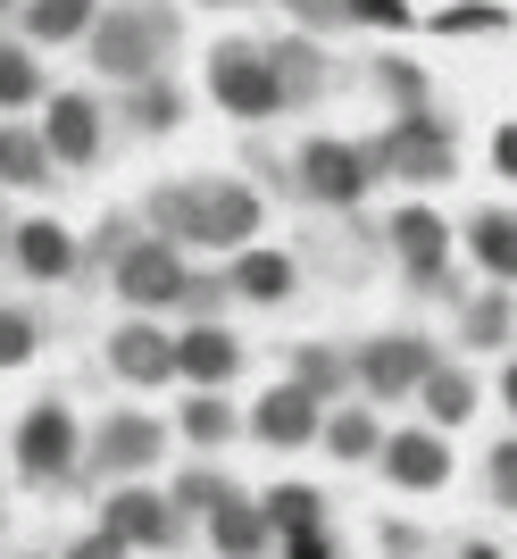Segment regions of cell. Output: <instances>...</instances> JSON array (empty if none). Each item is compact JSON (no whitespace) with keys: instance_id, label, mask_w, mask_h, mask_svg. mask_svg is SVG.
I'll list each match as a JSON object with an SVG mask.
<instances>
[{"instance_id":"cell-38","label":"cell","mask_w":517,"mask_h":559,"mask_svg":"<svg viewBox=\"0 0 517 559\" xmlns=\"http://www.w3.org/2000/svg\"><path fill=\"white\" fill-rule=\"evenodd\" d=\"M284 559H334V535L309 526V535H284Z\"/></svg>"},{"instance_id":"cell-35","label":"cell","mask_w":517,"mask_h":559,"mask_svg":"<svg viewBox=\"0 0 517 559\" xmlns=\"http://www.w3.org/2000/svg\"><path fill=\"white\" fill-rule=\"evenodd\" d=\"M334 9L359 25H409V0H334Z\"/></svg>"},{"instance_id":"cell-30","label":"cell","mask_w":517,"mask_h":559,"mask_svg":"<svg viewBox=\"0 0 517 559\" xmlns=\"http://www.w3.org/2000/svg\"><path fill=\"white\" fill-rule=\"evenodd\" d=\"M50 84H43V59L25 43H0V117H17V109H34Z\"/></svg>"},{"instance_id":"cell-34","label":"cell","mask_w":517,"mask_h":559,"mask_svg":"<svg viewBox=\"0 0 517 559\" xmlns=\"http://www.w3.org/2000/svg\"><path fill=\"white\" fill-rule=\"evenodd\" d=\"M484 492H493V510H517V435L484 451Z\"/></svg>"},{"instance_id":"cell-42","label":"cell","mask_w":517,"mask_h":559,"mask_svg":"<svg viewBox=\"0 0 517 559\" xmlns=\"http://www.w3.org/2000/svg\"><path fill=\"white\" fill-rule=\"evenodd\" d=\"M459 559H501V551H493V543H459Z\"/></svg>"},{"instance_id":"cell-20","label":"cell","mask_w":517,"mask_h":559,"mask_svg":"<svg viewBox=\"0 0 517 559\" xmlns=\"http://www.w3.org/2000/svg\"><path fill=\"white\" fill-rule=\"evenodd\" d=\"M176 435L184 443H201V451H226L242 435V409L226 393H209V384H184V409H176Z\"/></svg>"},{"instance_id":"cell-39","label":"cell","mask_w":517,"mask_h":559,"mask_svg":"<svg viewBox=\"0 0 517 559\" xmlns=\"http://www.w3.org/2000/svg\"><path fill=\"white\" fill-rule=\"evenodd\" d=\"M418 551H425L418 526H384V559H418Z\"/></svg>"},{"instance_id":"cell-23","label":"cell","mask_w":517,"mask_h":559,"mask_svg":"<svg viewBox=\"0 0 517 559\" xmlns=\"http://www.w3.org/2000/svg\"><path fill=\"white\" fill-rule=\"evenodd\" d=\"M25 43H84L100 17V0H25Z\"/></svg>"},{"instance_id":"cell-29","label":"cell","mask_w":517,"mask_h":559,"mask_svg":"<svg viewBox=\"0 0 517 559\" xmlns=\"http://www.w3.org/2000/svg\"><path fill=\"white\" fill-rule=\"evenodd\" d=\"M43 343H50L43 309H25V301H0V376H9V368H34V359H43Z\"/></svg>"},{"instance_id":"cell-16","label":"cell","mask_w":517,"mask_h":559,"mask_svg":"<svg viewBox=\"0 0 517 559\" xmlns=\"http://www.w3.org/2000/svg\"><path fill=\"white\" fill-rule=\"evenodd\" d=\"M384 476H393L400 492H443L450 485V443H443V426H400V435H384L376 443Z\"/></svg>"},{"instance_id":"cell-24","label":"cell","mask_w":517,"mask_h":559,"mask_svg":"<svg viewBox=\"0 0 517 559\" xmlns=\"http://www.w3.org/2000/svg\"><path fill=\"white\" fill-rule=\"evenodd\" d=\"M509 334H517L509 284H493V293H476V301L459 309V343H468V350H509Z\"/></svg>"},{"instance_id":"cell-6","label":"cell","mask_w":517,"mask_h":559,"mask_svg":"<svg viewBox=\"0 0 517 559\" xmlns=\"http://www.w3.org/2000/svg\"><path fill=\"white\" fill-rule=\"evenodd\" d=\"M209 100L226 117H276V109H292V100H284L276 59H267L258 43H209Z\"/></svg>"},{"instance_id":"cell-14","label":"cell","mask_w":517,"mask_h":559,"mask_svg":"<svg viewBox=\"0 0 517 559\" xmlns=\"http://www.w3.org/2000/svg\"><path fill=\"white\" fill-rule=\"evenodd\" d=\"M9 267H17L25 284H68L75 267H84V242H75L59 217H17V226H9Z\"/></svg>"},{"instance_id":"cell-10","label":"cell","mask_w":517,"mask_h":559,"mask_svg":"<svg viewBox=\"0 0 517 559\" xmlns=\"http://www.w3.org/2000/svg\"><path fill=\"white\" fill-rule=\"evenodd\" d=\"M43 151L50 167H100V151H109V109H100L93 93H43Z\"/></svg>"},{"instance_id":"cell-18","label":"cell","mask_w":517,"mask_h":559,"mask_svg":"<svg viewBox=\"0 0 517 559\" xmlns=\"http://www.w3.org/2000/svg\"><path fill=\"white\" fill-rule=\"evenodd\" d=\"M201 526H209V551H217V559H267V543H276L251 492H226V501H217Z\"/></svg>"},{"instance_id":"cell-11","label":"cell","mask_w":517,"mask_h":559,"mask_svg":"<svg viewBox=\"0 0 517 559\" xmlns=\"http://www.w3.org/2000/svg\"><path fill=\"white\" fill-rule=\"evenodd\" d=\"M317 426H326V401L309 393V384H267V393L251 401L242 435H258L267 451H309V443H317Z\"/></svg>"},{"instance_id":"cell-41","label":"cell","mask_w":517,"mask_h":559,"mask_svg":"<svg viewBox=\"0 0 517 559\" xmlns=\"http://www.w3.org/2000/svg\"><path fill=\"white\" fill-rule=\"evenodd\" d=\"M501 401H509V418H517V359L501 368Z\"/></svg>"},{"instance_id":"cell-8","label":"cell","mask_w":517,"mask_h":559,"mask_svg":"<svg viewBox=\"0 0 517 559\" xmlns=\"http://www.w3.org/2000/svg\"><path fill=\"white\" fill-rule=\"evenodd\" d=\"M292 176H301L309 201H326V210H359L368 201V185H376V151H359V142H301V159H292Z\"/></svg>"},{"instance_id":"cell-32","label":"cell","mask_w":517,"mask_h":559,"mask_svg":"<svg viewBox=\"0 0 517 559\" xmlns=\"http://www.w3.org/2000/svg\"><path fill=\"white\" fill-rule=\"evenodd\" d=\"M267 59H276V75H284V100H309L317 84H326V68H317V50H309V43H276Z\"/></svg>"},{"instance_id":"cell-33","label":"cell","mask_w":517,"mask_h":559,"mask_svg":"<svg viewBox=\"0 0 517 559\" xmlns=\"http://www.w3.org/2000/svg\"><path fill=\"white\" fill-rule=\"evenodd\" d=\"M226 492H235V485H226L217 467H184V476H176V492H167V501H176V510H184V518H209L217 501H226Z\"/></svg>"},{"instance_id":"cell-13","label":"cell","mask_w":517,"mask_h":559,"mask_svg":"<svg viewBox=\"0 0 517 559\" xmlns=\"http://www.w3.org/2000/svg\"><path fill=\"white\" fill-rule=\"evenodd\" d=\"M376 167H393L400 185H443L450 176V126L443 117H400L376 142Z\"/></svg>"},{"instance_id":"cell-43","label":"cell","mask_w":517,"mask_h":559,"mask_svg":"<svg viewBox=\"0 0 517 559\" xmlns=\"http://www.w3.org/2000/svg\"><path fill=\"white\" fill-rule=\"evenodd\" d=\"M9 9H17V0H0V17H9Z\"/></svg>"},{"instance_id":"cell-17","label":"cell","mask_w":517,"mask_h":559,"mask_svg":"<svg viewBox=\"0 0 517 559\" xmlns=\"http://www.w3.org/2000/svg\"><path fill=\"white\" fill-rule=\"evenodd\" d=\"M242 376V334H226L217 318H192L184 334H176V384H209V393H226Z\"/></svg>"},{"instance_id":"cell-25","label":"cell","mask_w":517,"mask_h":559,"mask_svg":"<svg viewBox=\"0 0 517 559\" xmlns=\"http://www.w3.org/2000/svg\"><path fill=\"white\" fill-rule=\"evenodd\" d=\"M317 443H326L334 460H376L384 426H376V409H368V401H342V409H326V426H317Z\"/></svg>"},{"instance_id":"cell-37","label":"cell","mask_w":517,"mask_h":559,"mask_svg":"<svg viewBox=\"0 0 517 559\" xmlns=\"http://www.w3.org/2000/svg\"><path fill=\"white\" fill-rule=\"evenodd\" d=\"M501 9H443V34H493Z\"/></svg>"},{"instance_id":"cell-40","label":"cell","mask_w":517,"mask_h":559,"mask_svg":"<svg viewBox=\"0 0 517 559\" xmlns=\"http://www.w3.org/2000/svg\"><path fill=\"white\" fill-rule=\"evenodd\" d=\"M493 167L517 185V126H501V134H493Z\"/></svg>"},{"instance_id":"cell-3","label":"cell","mask_w":517,"mask_h":559,"mask_svg":"<svg viewBox=\"0 0 517 559\" xmlns=\"http://www.w3.org/2000/svg\"><path fill=\"white\" fill-rule=\"evenodd\" d=\"M9 467H17L25 492L75 485V476H84V418H75L59 393H43V401L17 418V435H9Z\"/></svg>"},{"instance_id":"cell-44","label":"cell","mask_w":517,"mask_h":559,"mask_svg":"<svg viewBox=\"0 0 517 559\" xmlns=\"http://www.w3.org/2000/svg\"><path fill=\"white\" fill-rule=\"evenodd\" d=\"M0 251H9V226H0Z\"/></svg>"},{"instance_id":"cell-36","label":"cell","mask_w":517,"mask_h":559,"mask_svg":"<svg viewBox=\"0 0 517 559\" xmlns=\"http://www.w3.org/2000/svg\"><path fill=\"white\" fill-rule=\"evenodd\" d=\"M59 559H125V543L109 535V526H93V535H75V543H68Z\"/></svg>"},{"instance_id":"cell-19","label":"cell","mask_w":517,"mask_h":559,"mask_svg":"<svg viewBox=\"0 0 517 559\" xmlns=\"http://www.w3.org/2000/svg\"><path fill=\"white\" fill-rule=\"evenodd\" d=\"M292 284H301V267L284 251H251V242H242L235 267H226V293H235V301H292Z\"/></svg>"},{"instance_id":"cell-7","label":"cell","mask_w":517,"mask_h":559,"mask_svg":"<svg viewBox=\"0 0 517 559\" xmlns=\"http://www.w3.org/2000/svg\"><path fill=\"white\" fill-rule=\"evenodd\" d=\"M425 376H434V343L425 334H368L351 350V384L368 401H409Z\"/></svg>"},{"instance_id":"cell-5","label":"cell","mask_w":517,"mask_h":559,"mask_svg":"<svg viewBox=\"0 0 517 559\" xmlns=\"http://www.w3.org/2000/svg\"><path fill=\"white\" fill-rule=\"evenodd\" d=\"M167 443H176L167 418H151V409H109L100 426H84V476H93V485H134V476H151V467L167 460Z\"/></svg>"},{"instance_id":"cell-15","label":"cell","mask_w":517,"mask_h":559,"mask_svg":"<svg viewBox=\"0 0 517 559\" xmlns=\"http://www.w3.org/2000/svg\"><path fill=\"white\" fill-rule=\"evenodd\" d=\"M109 376H118V384H142V393H151V384H176V334L134 309V318L109 334Z\"/></svg>"},{"instance_id":"cell-21","label":"cell","mask_w":517,"mask_h":559,"mask_svg":"<svg viewBox=\"0 0 517 559\" xmlns=\"http://www.w3.org/2000/svg\"><path fill=\"white\" fill-rule=\"evenodd\" d=\"M59 167H50L43 134L34 126H17V117H0V192H43Z\"/></svg>"},{"instance_id":"cell-12","label":"cell","mask_w":517,"mask_h":559,"mask_svg":"<svg viewBox=\"0 0 517 559\" xmlns=\"http://www.w3.org/2000/svg\"><path fill=\"white\" fill-rule=\"evenodd\" d=\"M393 251H400V267H409V284L418 293H434V284L450 276V217L443 210H425V201H409V210H393Z\"/></svg>"},{"instance_id":"cell-2","label":"cell","mask_w":517,"mask_h":559,"mask_svg":"<svg viewBox=\"0 0 517 559\" xmlns=\"http://www.w3.org/2000/svg\"><path fill=\"white\" fill-rule=\"evenodd\" d=\"M167 43H176V9L167 0H118V9H100L84 50H93V68L109 84H142V75H159Z\"/></svg>"},{"instance_id":"cell-1","label":"cell","mask_w":517,"mask_h":559,"mask_svg":"<svg viewBox=\"0 0 517 559\" xmlns=\"http://www.w3.org/2000/svg\"><path fill=\"white\" fill-rule=\"evenodd\" d=\"M258 226H267V201L235 176L151 192V234H176L184 251H242V242H258Z\"/></svg>"},{"instance_id":"cell-28","label":"cell","mask_w":517,"mask_h":559,"mask_svg":"<svg viewBox=\"0 0 517 559\" xmlns=\"http://www.w3.org/2000/svg\"><path fill=\"white\" fill-rule=\"evenodd\" d=\"M258 518H267V535H309V526H326V492L317 485H276L267 501H258Z\"/></svg>"},{"instance_id":"cell-45","label":"cell","mask_w":517,"mask_h":559,"mask_svg":"<svg viewBox=\"0 0 517 559\" xmlns=\"http://www.w3.org/2000/svg\"><path fill=\"white\" fill-rule=\"evenodd\" d=\"M209 9H226V0H209Z\"/></svg>"},{"instance_id":"cell-26","label":"cell","mask_w":517,"mask_h":559,"mask_svg":"<svg viewBox=\"0 0 517 559\" xmlns=\"http://www.w3.org/2000/svg\"><path fill=\"white\" fill-rule=\"evenodd\" d=\"M125 126H134V134H176V126H184V93H176L167 75L125 84Z\"/></svg>"},{"instance_id":"cell-4","label":"cell","mask_w":517,"mask_h":559,"mask_svg":"<svg viewBox=\"0 0 517 559\" xmlns=\"http://www.w3.org/2000/svg\"><path fill=\"white\" fill-rule=\"evenodd\" d=\"M109 284H118V301L125 309H192V301H209V284L192 276V259L176 234H134L118 259H109Z\"/></svg>"},{"instance_id":"cell-31","label":"cell","mask_w":517,"mask_h":559,"mask_svg":"<svg viewBox=\"0 0 517 559\" xmlns=\"http://www.w3.org/2000/svg\"><path fill=\"white\" fill-rule=\"evenodd\" d=\"M292 384H309L317 401L351 393V350H326V343H301L292 350Z\"/></svg>"},{"instance_id":"cell-46","label":"cell","mask_w":517,"mask_h":559,"mask_svg":"<svg viewBox=\"0 0 517 559\" xmlns=\"http://www.w3.org/2000/svg\"><path fill=\"white\" fill-rule=\"evenodd\" d=\"M17 559H34V551H17Z\"/></svg>"},{"instance_id":"cell-22","label":"cell","mask_w":517,"mask_h":559,"mask_svg":"<svg viewBox=\"0 0 517 559\" xmlns=\"http://www.w3.org/2000/svg\"><path fill=\"white\" fill-rule=\"evenodd\" d=\"M468 259L493 284H517V217L509 210H476L468 217Z\"/></svg>"},{"instance_id":"cell-9","label":"cell","mask_w":517,"mask_h":559,"mask_svg":"<svg viewBox=\"0 0 517 559\" xmlns=\"http://www.w3.org/2000/svg\"><path fill=\"white\" fill-rule=\"evenodd\" d=\"M100 526H109L125 551H176V543H184V510H176L167 492H151L142 476L100 492Z\"/></svg>"},{"instance_id":"cell-27","label":"cell","mask_w":517,"mask_h":559,"mask_svg":"<svg viewBox=\"0 0 517 559\" xmlns=\"http://www.w3.org/2000/svg\"><path fill=\"white\" fill-rule=\"evenodd\" d=\"M418 401H425V418L450 435V426H468V418H476V376H468V368H443V359H434V376L418 384Z\"/></svg>"}]
</instances>
